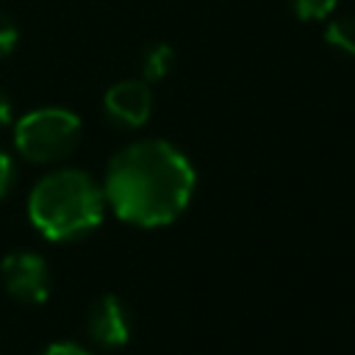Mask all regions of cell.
<instances>
[{
    "mask_svg": "<svg viewBox=\"0 0 355 355\" xmlns=\"http://www.w3.org/2000/svg\"><path fill=\"white\" fill-rule=\"evenodd\" d=\"M80 139V119L67 108H36L14 125V147L25 161L53 164L67 158Z\"/></svg>",
    "mask_w": 355,
    "mask_h": 355,
    "instance_id": "3",
    "label": "cell"
},
{
    "mask_svg": "<svg viewBox=\"0 0 355 355\" xmlns=\"http://www.w3.org/2000/svg\"><path fill=\"white\" fill-rule=\"evenodd\" d=\"M14 116V105H11V97L6 92H0V128H6Z\"/></svg>",
    "mask_w": 355,
    "mask_h": 355,
    "instance_id": "13",
    "label": "cell"
},
{
    "mask_svg": "<svg viewBox=\"0 0 355 355\" xmlns=\"http://www.w3.org/2000/svg\"><path fill=\"white\" fill-rule=\"evenodd\" d=\"M194 186V166L175 144L144 139L108 161L103 194L119 219L139 227H161L186 211Z\"/></svg>",
    "mask_w": 355,
    "mask_h": 355,
    "instance_id": "1",
    "label": "cell"
},
{
    "mask_svg": "<svg viewBox=\"0 0 355 355\" xmlns=\"http://www.w3.org/2000/svg\"><path fill=\"white\" fill-rule=\"evenodd\" d=\"M103 111L116 128H141L153 114V89L147 80H119L103 97Z\"/></svg>",
    "mask_w": 355,
    "mask_h": 355,
    "instance_id": "6",
    "label": "cell"
},
{
    "mask_svg": "<svg viewBox=\"0 0 355 355\" xmlns=\"http://www.w3.org/2000/svg\"><path fill=\"white\" fill-rule=\"evenodd\" d=\"M288 3V8L300 17V19H324L336 6H338V0H286Z\"/></svg>",
    "mask_w": 355,
    "mask_h": 355,
    "instance_id": "9",
    "label": "cell"
},
{
    "mask_svg": "<svg viewBox=\"0 0 355 355\" xmlns=\"http://www.w3.org/2000/svg\"><path fill=\"white\" fill-rule=\"evenodd\" d=\"M172 64H175V50L164 42L158 44H150L144 53H141V80L153 83V80H161L172 72Z\"/></svg>",
    "mask_w": 355,
    "mask_h": 355,
    "instance_id": "7",
    "label": "cell"
},
{
    "mask_svg": "<svg viewBox=\"0 0 355 355\" xmlns=\"http://www.w3.org/2000/svg\"><path fill=\"white\" fill-rule=\"evenodd\" d=\"M14 180H17L14 161H11V155H8V153H3V150H0V200H3V197L11 191Z\"/></svg>",
    "mask_w": 355,
    "mask_h": 355,
    "instance_id": "11",
    "label": "cell"
},
{
    "mask_svg": "<svg viewBox=\"0 0 355 355\" xmlns=\"http://www.w3.org/2000/svg\"><path fill=\"white\" fill-rule=\"evenodd\" d=\"M324 42L330 47H336L338 53H347V55H355V17L352 14H344V17H336L327 31H324Z\"/></svg>",
    "mask_w": 355,
    "mask_h": 355,
    "instance_id": "8",
    "label": "cell"
},
{
    "mask_svg": "<svg viewBox=\"0 0 355 355\" xmlns=\"http://www.w3.org/2000/svg\"><path fill=\"white\" fill-rule=\"evenodd\" d=\"M3 286L11 297L28 305H39L50 297V269L47 261L36 252H11L0 263Z\"/></svg>",
    "mask_w": 355,
    "mask_h": 355,
    "instance_id": "4",
    "label": "cell"
},
{
    "mask_svg": "<svg viewBox=\"0 0 355 355\" xmlns=\"http://www.w3.org/2000/svg\"><path fill=\"white\" fill-rule=\"evenodd\" d=\"M17 42H19V31H17V25L11 22V17H6V14L0 11V61H3L6 55L14 53Z\"/></svg>",
    "mask_w": 355,
    "mask_h": 355,
    "instance_id": "10",
    "label": "cell"
},
{
    "mask_svg": "<svg viewBox=\"0 0 355 355\" xmlns=\"http://www.w3.org/2000/svg\"><path fill=\"white\" fill-rule=\"evenodd\" d=\"M103 214L105 194L83 169H55L44 175L28 197V216L50 241H69L94 230Z\"/></svg>",
    "mask_w": 355,
    "mask_h": 355,
    "instance_id": "2",
    "label": "cell"
},
{
    "mask_svg": "<svg viewBox=\"0 0 355 355\" xmlns=\"http://www.w3.org/2000/svg\"><path fill=\"white\" fill-rule=\"evenodd\" d=\"M39 355H92V352L78 347V344H72V341H55V344L44 347Z\"/></svg>",
    "mask_w": 355,
    "mask_h": 355,
    "instance_id": "12",
    "label": "cell"
},
{
    "mask_svg": "<svg viewBox=\"0 0 355 355\" xmlns=\"http://www.w3.org/2000/svg\"><path fill=\"white\" fill-rule=\"evenodd\" d=\"M133 330V319L128 305L114 297V294H103L92 302L89 313H86V333L94 344L105 347V349H116L125 347Z\"/></svg>",
    "mask_w": 355,
    "mask_h": 355,
    "instance_id": "5",
    "label": "cell"
}]
</instances>
